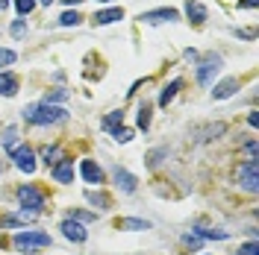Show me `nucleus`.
<instances>
[{
  "label": "nucleus",
  "mask_w": 259,
  "mask_h": 255,
  "mask_svg": "<svg viewBox=\"0 0 259 255\" xmlns=\"http://www.w3.org/2000/svg\"><path fill=\"white\" fill-rule=\"evenodd\" d=\"M24 120L27 123H35V126H48V123H62L65 117H68V112L65 109H59V106H50V103H30L27 109H24Z\"/></svg>",
  "instance_id": "nucleus-1"
},
{
  "label": "nucleus",
  "mask_w": 259,
  "mask_h": 255,
  "mask_svg": "<svg viewBox=\"0 0 259 255\" xmlns=\"http://www.w3.org/2000/svg\"><path fill=\"white\" fill-rule=\"evenodd\" d=\"M12 246L21 252H32V249H45L50 246V235L48 232H18L12 238Z\"/></svg>",
  "instance_id": "nucleus-2"
},
{
  "label": "nucleus",
  "mask_w": 259,
  "mask_h": 255,
  "mask_svg": "<svg viewBox=\"0 0 259 255\" xmlns=\"http://www.w3.org/2000/svg\"><path fill=\"white\" fill-rule=\"evenodd\" d=\"M221 65H224V59H221L218 53H206V56L200 59V65H197V82H200V85H209L212 77L221 71Z\"/></svg>",
  "instance_id": "nucleus-3"
},
{
  "label": "nucleus",
  "mask_w": 259,
  "mask_h": 255,
  "mask_svg": "<svg viewBox=\"0 0 259 255\" xmlns=\"http://www.w3.org/2000/svg\"><path fill=\"white\" fill-rule=\"evenodd\" d=\"M18 203L38 214V208H45V194L38 191L35 185H21V188H18Z\"/></svg>",
  "instance_id": "nucleus-4"
},
{
  "label": "nucleus",
  "mask_w": 259,
  "mask_h": 255,
  "mask_svg": "<svg viewBox=\"0 0 259 255\" xmlns=\"http://www.w3.org/2000/svg\"><path fill=\"white\" fill-rule=\"evenodd\" d=\"M239 185H242L244 191H256V185H259V179H256V159H247L244 164H239Z\"/></svg>",
  "instance_id": "nucleus-5"
},
{
  "label": "nucleus",
  "mask_w": 259,
  "mask_h": 255,
  "mask_svg": "<svg viewBox=\"0 0 259 255\" xmlns=\"http://www.w3.org/2000/svg\"><path fill=\"white\" fill-rule=\"evenodd\" d=\"M142 24H165V21H180V12L171 9V6H162V9H150V12H142L139 18Z\"/></svg>",
  "instance_id": "nucleus-6"
},
{
  "label": "nucleus",
  "mask_w": 259,
  "mask_h": 255,
  "mask_svg": "<svg viewBox=\"0 0 259 255\" xmlns=\"http://www.w3.org/2000/svg\"><path fill=\"white\" fill-rule=\"evenodd\" d=\"M12 161H15L18 170H24V173L35 170V153H32L30 147H15L12 150Z\"/></svg>",
  "instance_id": "nucleus-7"
},
{
  "label": "nucleus",
  "mask_w": 259,
  "mask_h": 255,
  "mask_svg": "<svg viewBox=\"0 0 259 255\" xmlns=\"http://www.w3.org/2000/svg\"><path fill=\"white\" fill-rule=\"evenodd\" d=\"M50 176L56 179V182H74V159H68V156H62V159L53 164V170H50Z\"/></svg>",
  "instance_id": "nucleus-8"
},
{
  "label": "nucleus",
  "mask_w": 259,
  "mask_h": 255,
  "mask_svg": "<svg viewBox=\"0 0 259 255\" xmlns=\"http://www.w3.org/2000/svg\"><path fill=\"white\" fill-rule=\"evenodd\" d=\"M115 21H124V9H121V6L100 9V12H95V18H92L95 27H109V24H115Z\"/></svg>",
  "instance_id": "nucleus-9"
},
{
  "label": "nucleus",
  "mask_w": 259,
  "mask_h": 255,
  "mask_svg": "<svg viewBox=\"0 0 259 255\" xmlns=\"http://www.w3.org/2000/svg\"><path fill=\"white\" fill-rule=\"evenodd\" d=\"M59 229H62V235H65V238H68V240H74V243H82V240L89 238V235H85V229H82V223L71 220V217H65Z\"/></svg>",
  "instance_id": "nucleus-10"
},
{
  "label": "nucleus",
  "mask_w": 259,
  "mask_h": 255,
  "mask_svg": "<svg viewBox=\"0 0 259 255\" xmlns=\"http://www.w3.org/2000/svg\"><path fill=\"white\" fill-rule=\"evenodd\" d=\"M80 173H82L85 182H92V185H103V170H100V164H95L92 159L80 161Z\"/></svg>",
  "instance_id": "nucleus-11"
},
{
  "label": "nucleus",
  "mask_w": 259,
  "mask_h": 255,
  "mask_svg": "<svg viewBox=\"0 0 259 255\" xmlns=\"http://www.w3.org/2000/svg\"><path fill=\"white\" fill-rule=\"evenodd\" d=\"M112 179H115V185H118L124 194H133V191H136V185H139V182H136V176L130 173V170H124V167H115Z\"/></svg>",
  "instance_id": "nucleus-12"
},
{
  "label": "nucleus",
  "mask_w": 259,
  "mask_h": 255,
  "mask_svg": "<svg viewBox=\"0 0 259 255\" xmlns=\"http://www.w3.org/2000/svg\"><path fill=\"white\" fill-rule=\"evenodd\" d=\"M183 12H186V18H189L192 24H203V21H206V6L197 3V0H186Z\"/></svg>",
  "instance_id": "nucleus-13"
},
{
  "label": "nucleus",
  "mask_w": 259,
  "mask_h": 255,
  "mask_svg": "<svg viewBox=\"0 0 259 255\" xmlns=\"http://www.w3.org/2000/svg\"><path fill=\"white\" fill-rule=\"evenodd\" d=\"M236 91H239V80H233V77H230V80L218 82V85L212 88V97H215V100H227V97H233Z\"/></svg>",
  "instance_id": "nucleus-14"
},
{
  "label": "nucleus",
  "mask_w": 259,
  "mask_h": 255,
  "mask_svg": "<svg viewBox=\"0 0 259 255\" xmlns=\"http://www.w3.org/2000/svg\"><path fill=\"white\" fill-rule=\"evenodd\" d=\"M0 94L3 97H15L18 94V77L9 71H0Z\"/></svg>",
  "instance_id": "nucleus-15"
},
{
  "label": "nucleus",
  "mask_w": 259,
  "mask_h": 255,
  "mask_svg": "<svg viewBox=\"0 0 259 255\" xmlns=\"http://www.w3.org/2000/svg\"><path fill=\"white\" fill-rule=\"evenodd\" d=\"M183 88V80H171L165 88H162V94H159V106H168L174 97H177V91Z\"/></svg>",
  "instance_id": "nucleus-16"
},
{
  "label": "nucleus",
  "mask_w": 259,
  "mask_h": 255,
  "mask_svg": "<svg viewBox=\"0 0 259 255\" xmlns=\"http://www.w3.org/2000/svg\"><path fill=\"white\" fill-rule=\"evenodd\" d=\"M194 235H197V238L200 240H227V232H221V229H200V226H197V229H192Z\"/></svg>",
  "instance_id": "nucleus-17"
},
{
  "label": "nucleus",
  "mask_w": 259,
  "mask_h": 255,
  "mask_svg": "<svg viewBox=\"0 0 259 255\" xmlns=\"http://www.w3.org/2000/svg\"><path fill=\"white\" fill-rule=\"evenodd\" d=\"M59 159H62V150H59V147H50V144L48 147H41V161H45L48 167L50 164H56Z\"/></svg>",
  "instance_id": "nucleus-18"
},
{
  "label": "nucleus",
  "mask_w": 259,
  "mask_h": 255,
  "mask_svg": "<svg viewBox=\"0 0 259 255\" xmlns=\"http://www.w3.org/2000/svg\"><path fill=\"white\" fill-rule=\"evenodd\" d=\"M121 120H124V112H109L106 117H103V129H109V132H112V129L121 126Z\"/></svg>",
  "instance_id": "nucleus-19"
},
{
  "label": "nucleus",
  "mask_w": 259,
  "mask_h": 255,
  "mask_svg": "<svg viewBox=\"0 0 259 255\" xmlns=\"http://www.w3.org/2000/svg\"><path fill=\"white\" fill-rule=\"evenodd\" d=\"M85 200H89L92 206L109 208V197H106V194H97V191H85Z\"/></svg>",
  "instance_id": "nucleus-20"
},
{
  "label": "nucleus",
  "mask_w": 259,
  "mask_h": 255,
  "mask_svg": "<svg viewBox=\"0 0 259 255\" xmlns=\"http://www.w3.org/2000/svg\"><path fill=\"white\" fill-rule=\"evenodd\" d=\"M118 226H121V229H150V223H147V220H136V217L118 220Z\"/></svg>",
  "instance_id": "nucleus-21"
},
{
  "label": "nucleus",
  "mask_w": 259,
  "mask_h": 255,
  "mask_svg": "<svg viewBox=\"0 0 259 255\" xmlns=\"http://www.w3.org/2000/svg\"><path fill=\"white\" fill-rule=\"evenodd\" d=\"M15 138H18V132H15V129H6V132H3V138H0L3 150H9V153H12V150H15Z\"/></svg>",
  "instance_id": "nucleus-22"
},
{
  "label": "nucleus",
  "mask_w": 259,
  "mask_h": 255,
  "mask_svg": "<svg viewBox=\"0 0 259 255\" xmlns=\"http://www.w3.org/2000/svg\"><path fill=\"white\" fill-rule=\"evenodd\" d=\"M112 135H115V141H118V144H127V141H133V129H127V126H118V129H112Z\"/></svg>",
  "instance_id": "nucleus-23"
},
{
  "label": "nucleus",
  "mask_w": 259,
  "mask_h": 255,
  "mask_svg": "<svg viewBox=\"0 0 259 255\" xmlns=\"http://www.w3.org/2000/svg\"><path fill=\"white\" fill-rule=\"evenodd\" d=\"M35 3H38V0H15L18 15H30L32 9H35Z\"/></svg>",
  "instance_id": "nucleus-24"
},
{
  "label": "nucleus",
  "mask_w": 259,
  "mask_h": 255,
  "mask_svg": "<svg viewBox=\"0 0 259 255\" xmlns=\"http://www.w3.org/2000/svg\"><path fill=\"white\" fill-rule=\"evenodd\" d=\"M62 100H68V91L65 88H56V91H48V97H45V103H62Z\"/></svg>",
  "instance_id": "nucleus-25"
},
{
  "label": "nucleus",
  "mask_w": 259,
  "mask_h": 255,
  "mask_svg": "<svg viewBox=\"0 0 259 255\" xmlns=\"http://www.w3.org/2000/svg\"><path fill=\"white\" fill-rule=\"evenodd\" d=\"M15 50H3L0 47V68H9V65H15Z\"/></svg>",
  "instance_id": "nucleus-26"
},
{
  "label": "nucleus",
  "mask_w": 259,
  "mask_h": 255,
  "mask_svg": "<svg viewBox=\"0 0 259 255\" xmlns=\"http://www.w3.org/2000/svg\"><path fill=\"white\" fill-rule=\"evenodd\" d=\"M150 126V106H142V109H139V129H147Z\"/></svg>",
  "instance_id": "nucleus-27"
},
{
  "label": "nucleus",
  "mask_w": 259,
  "mask_h": 255,
  "mask_svg": "<svg viewBox=\"0 0 259 255\" xmlns=\"http://www.w3.org/2000/svg\"><path fill=\"white\" fill-rule=\"evenodd\" d=\"M80 21H82V18L77 15V12H65V15L59 18V24H62V27H77Z\"/></svg>",
  "instance_id": "nucleus-28"
},
{
  "label": "nucleus",
  "mask_w": 259,
  "mask_h": 255,
  "mask_svg": "<svg viewBox=\"0 0 259 255\" xmlns=\"http://www.w3.org/2000/svg\"><path fill=\"white\" fill-rule=\"evenodd\" d=\"M97 214L92 211H71V220H77V223H89V220H95Z\"/></svg>",
  "instance_id": "nucleus-29"
},
{
  "label": "nucleus",
  "mask_w": 259,
  "mask_h": 255,
  "mask_svg": "<svg viewBox=\"0 0 259 255\" xmlns=\"http://www.w3.org/2000/svg\"><path fill=\"white\" fill-rule=\"evenodd\" d=\"M239 255H259L256 240H247V243H242V246H239Z\"/></svg>",
  "instance_id": "nucleus-30"
},
{
  "label": "nucleus",
  "mask_w": 259,
  "mask_h": 255,
  "mask_svg": "<svg viewBox=\"0 0 259 255\" xmlns=\"http://www.w3.org/2000/svg\"><path fill=\"white\" fill-rule=\"evenodd\" d=\"M12 35H15V38H24V35H27V24H24V21H15V24H12Z\"/></svg>",
  "instance_id": "nucleus-31"
},
{
  "label": "nucleus",
  "mask_w": 259,
  "mask_h": 255,
  "mask_svg": "<svg viewBox=\"0 0 259 255\" xmlns=\"http://www.w3.org/2000/svg\"><path fill=\"white\" fill-rule=\"evenodd\" d=\"M183 243H186V246H192V249H194V246H200L203 240H200V238H197V235L192 232V235H183Z\"/></svg>",
  "instance_id": "nucleus-32"
},
{
  "label": "nucleus",
  "mask_w": 259,
  "mask_h": 255,
  "mask_svg": "<svg viewBox=\"0 0 259 255\" xmlns=\"http://www.w3.org/2000/svg\"><path fill=\"white\" fill-rule=\"evenodd\" d=\"M244 150H247V156H250V159H256V141H253V138H250V141H244Z\"/></svg>",
  "instance_id": "nucleus-33"
},
{
  "label": "nucleus",
  "mask_w": 259,
  "mask_h": 255,
  "mask_svg": "<svg viewBox=\"0 0 259 255\" xmlns=\"http://www.w3.org/2000/svg\"><path fill=\"white\" fill-rule=\"evenodd\" d=\"M259 0H239V9H256Z\"/></svg>",
  "instance_id": "nucleus-34"
},
{
  "label": "nucleus",
  "mask_w": 259,
  "mask_h": 255,
  "mask_svg": "<svg viewBox=\"0 0 259 255\" xmlns=\"http://www.w3.org/2000/svg\"><path fill=\"white\" fill-rule=\"evenodd\" d=\"M236 35H239V38H253L256 32H253V30H236Z\"/></svg>",
  "instance_id": "nucleus-35"
},
{
  "label": "nucleus",
  "mask_w": 259,
  "mask_h": 255,
  "mask_svg": "<svg viewBox=\"0 0 259 255\" xmlns=\"http://www.w3.org/2000/svg\"><path fill=\"white\" fill-rule=\"evenodd\" d=\"M247 123H250V126H259V114L250 112V114H247Z\"/></svg>",
  "instance_id": "nucleus-36"
},
{
  "label": "nucleus",
  "mask_w": 259,
  "mask_h": 255,
  "mask_svg": "<svg viewBox=\"0 0 259 255\" xmlns=\"http://www.w3.org/2000/svg\"><path fill=\"white\" fill-rule=\"evenodd\" d=\"M65 3H68V6H77V3H82V0H65Z\"/></svg>",
  "instance_id": "nucleus-37"
},
{
  "label": "nucleus",
  "mask_w": 259,
  "mask_h": 255,
  "mask_svg": "<svg viewBox=\"0 0 259 255\" xmlns=\"http://www.w3.org/2000/svg\"><path fill=\"white\" fill-rule=\"evenodd\" d=\"M6 3H9V0H0V9H3V6H6Z\"/></svg>",
  "instance_id": "nucleus-38"
},
{
  "label": "nucleus",
  "mask_w": 259,
  "mask_h": 255,
  "mask_svg": "<svg viewBox=\"0 0 259 255\" xmlns=\"http://www.w3.org/2000/svg\"><path fill=\"white\" fill-rule=\"evenodd\" d=\"M41 3H48V6H50V3H53V0H41Z\"/></svg>",
  "instance_id": "nucleus-39"
},
{
  "label": "nucleus",
  "mask_w": 259,
  "mask_h": 255,
  "mask_svg": "<svg viewBox=\"0 0 259 255\" xmlns=\"http://www.w3.org/2000/svg\"><path fill=\"white\" fill-rule=\"evenodd\" d=\"M100 3H112V0H100Z\"/></svg>",
  "instance_id": "nucleus-40"
}]
</instances>
